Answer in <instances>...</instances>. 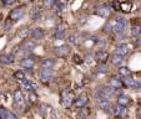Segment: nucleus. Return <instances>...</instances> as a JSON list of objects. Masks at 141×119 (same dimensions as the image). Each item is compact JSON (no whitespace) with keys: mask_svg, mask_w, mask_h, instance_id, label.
<instances>
[{"mask_svg":"<svg viewBox=\"0 0 141 119\" xmlns=\"http://www.w3.org/2000/svg\"><path fill=\"white\" fill-rule=\"evenodd\" d=\"M95 58L99 62H106L109 58V53L106 51H97L95 55Z\"/></svg>","mask_w":141,"mask_h":119,"instance_id":"f3484780","label":"nucleus"},{"mask_svg":"<svg viewBox=\"0 0 141 119\" xmlns=\"http://www.w3.org/2000/svg\"><path fill=\"white\" fill-rule=\"evenodd\" d=\"M113 114L115 117H118V118H125V115L127 114V109L126 107H122V106H116V107L113 108Z\"/></svg>","mask_w":141,"mask_h":119,"instance_id":"6e6552de","label":"nucleus"},{"mask_svg":"<svg viewBox=\"0 0 141 119\" xmlns=\"http://www.w3.org/2000/svg\"><path fill=\"white\" fill-rule=\"evenodd\" d=\"M34 65H35V61L33 58H24L23 61L20 62L21 67H25V68H28V69H31V68L34 67Z\"/></svg>","mask_w":141,"mask_h":119,"instance_id":"a211bd4d","label":"nucleus"},{"mask_svg":"<svg viewBox=\"0 0 141 119\" xmlns=\"http://www.w3.org/2000/svg\"><path fill=\"white\" fill-rule=\"evenodd\" d=\"M20 82H21V85H23V87H24V89H25V91L30 92V93H31V92H35V89H36V86H35L33 82L28 81L26 78L21 79Z\"/></svg>","mask_w":141,"mask_h":119,"instance_id":"9b49d317","label":"nucleus"},{"mask_svg":"<svg viewBox=\"0 0 141 119\" xmlns=\"http://www.w3.org/2000/svg\"><path fill=\"white\" fill-rule=\"evenodd\" d=\"M40 17H41V11H40L39 9H36V8H34V9H31L30 10V19L31 20H39Z\"/></svg>","mask_w":141,"mask_h":119,"instance_id":"4be33fe9","label":"nucleus"},{"mask_svg":"<svg viewBox=\"0 0 141 119\" xmlns=\"http://www.w3.org/2000/svg\"><path fill=\"white\" fill-rule=\"evenodd\" d=\"M5 119H17V117L15 115L14 113H11V112H9V110H6V117Z\"/></svg>","mask_w":141,"mask_h":119,"instance_id":"2f4dec72","label":"nucleus"},{"mask_svg":"<svg viewBox=\"0 0 141 119\" xmlns=\"http://www.w3.org/2000/svg\"><path fill=\"white\" fill-rule=\"evenodd\" d=\"M124 57H121V56H118V55H115L113 58V63L115 65V66H121L122 63H124V60H122Z\"/></svg>","mask_w":141,"mask_h":119,"instance_id":"bb28decb","label":"nucleus"},{"mask_svg":"<svg viewBox=\"0 0 141 119\" xmlns=\"http://www.w3.org/2000/svg\"><path fill=\"white\" fill-rule=\"evenodd\" d=\"M14 76H15V78H16V79H19V81H21V79H24V78H25V74H24V72H23V71H16Z\"/></svg>","mask_w":141,"mask_h":119,"instance_id":"c756f323","label":"nucleus"},{"mask_svg":"<svg viewBox=\"0 0 141 119\" xmlns=\"http://www.w3.org/2000/svg\"><path fill=\"white\" fill-rule=\"evenodd\" d=\"M24 35H25V36H26V35H28V31H26V30H25V29H24L23 31H21V32H20V34H19V36H20V37H23Z\"/></svg>","mask_w":141,"mask_h":119,"instance_id":"e433bc0d","label":"nucleus"},{"mask_svg":"<svg viewBox=\"0 0 141 119\" xmlns=\"http://www.w3.org/2000/svg\"><path fill=\"white\" fill-rule=\"evenodd\" d=\"M69 52H70V46L69 45H61L55 47V53L59 56H66Z\"/></svg>","mask_w":141,"mask_h":119,"instance_id":"f8f14e48","label":"nucleus"},{"mask_svg":"<svg viewBox=\"0 0 141 119\" xmlns=\"http://www.w3.org/2000/svg\"><path fill=\"white\" fill-rule=\"evenodd\" d=\"M44 36H45V32H44L43 29H40V27H36L31 31V37H33V40H35V41L43 40L44 39Z\"/></svg>","mask_w":141,"mask_h":119,"instance_id":"9d476101","label":"nucleus"},{"mask_svg":"<svg viewBox=\"0 0 141 119\" xmlns=\"http://www.w3.org/2000/svg\"><path fill=\"white\" fill-rule=\"evenodd\" d=\"M24 14H25L24 8H16V9L11 10V12H10L9 17H10L11 20H14V21H17V20H20V19L24 16Z\"/></svg>","mask_w":141,"mask_h":119,"instance_id":"423d86ee","label":"nucleus"},{"mask_svg":"<svg viewBox=\"0 0 141 119\" xmlns=\"http://www.w3.org/2000/svg\"><path fill=\"white\" fill-rule=\"evenodd\" d=\"M36 101V96L34 94V92H31L30 93V102H35Z\"/></svg>","mask_w":141,"mask_h":119,"instance_id":"c9c22d12","label":"nucleus"},{"mask_svg":"<svg viewBox=\"0 0 141 119\" xmlns=\"http://www.w3.org/2000/svg\"><path fill=\"white\" fill-rule=\"evenodd\" d=\"M14 101H15V103L16 104H19V106H21L24 103V94L21 91H16L15 92V94H14Z\"/></svg>","mask_w":141,"mask_h":119,"instance_id":"aec40b11","label":"nucleus"},{"mask_svg":"<svg viewBox=\"0 0 141 119\" xmlns=\"http://www.w3.org/2000/svg\"><path fill=\"white\" fill-rule=\"evenodd\" d=\"M132 9V5L130 3H124V4H120V10L124 12H130Z\"/></svg>","mask_w":141,"mask_h":119,"instance_id":"a878e982","label":"nucleus"},{"mask_svg":"<svg viewBox=\"0 0 141 119\" xmlns=\"http://www.w3.org/2000/svg\"><path fill=\"white\" fill-rule=\"evenodd\" d=\"M87 103H89V96L86 94V93H83V94H80L79 98L78 99H75V107L76 108H84L87 106Z\"/></svg>","mask_w":141,"mask_h":119,"instance_id":"39448f33","label":"nucleus"},{"mask_svg":"<svg viewBox=\"0 0 141 119\" xmlns=\"http://www.w3.org/2000/svg\"><path fill=\"white\" fill-rule=\"evenodd\" d=\"M74 99H75V96L71 91H65L62 93V99H61V103L62 106L65 108H70L73 106L74 103Z\"/></svg>","mask_w":141,"mask_h":119,"instance_id":"f03ea898","label":"nucleus"},{"mask_svg":"<svg viewBox=\"0 0 141 119\" xmlns=\"http://www.w3.org/2000/svg\"><path fill=\"white\" fill-rule=\"evenodd\" d=\"M119 73H120V76L121 77H131V71H130L129 67H120V69H119Z\"/></svg>","mask_w":141,"mask_h":119,"instance_id":"393cba45","label":"nucleus"},{"mask_svg":"<svg viewBox=\"0 0 141 119\" xmlns=\"http://www.w3.org/2000/svg\"><path fill=\"white\" fill-rule=\"evenodd\" d=\"M73 61L75 63H83V61H81V58H80V56L79 55H74V57H73Z\"/></svg>","mask_w":141,"mask_h":119,"instance_id":"72a5a7b5","label":"nucleus"},{"mask_svg":"<svg viewBox=\"0 0 141 119\" xmlns=\"http://www.w3.org/2000/svg\"><path fill=\"white\" fill-rule=\"evenodd\" d=\"M96 14H97V15H100V16H102V17H107V16H109V14H110V9H109L107 6L100 8V9H97V10H96Z\"/></svg>","mask_w":141,"mask_h":119,"instance_id":"b1692460","label":"nucleus"},{"mask_svg":"<svg viewBox=\"0 0 141 119\" xmlns=\"http://www.w3.org/2000/svg\"><path fill=\"white\" fill-rule=\"evenodd\" d=\"M127 26V20L125 19V17H118L116 19V21L113 24V26H111V30H113L114 32H122L125 30V27Z\"/></svg>","mask_w":141,"mask_h":119,"instance_id":"f257e3e1","label":"nucleus"},{"mask_svg":"<svg viewBox=\"0 0 141 119\" xmlns=\"http://www.w3.org/2000/svg\"><path fill=\"white\" fill-rule=\"evenodd\" d=\"M14 61H15V57H14V55H11V53L4 55V56L0 57V62L3 63V65H10V63H13Z\"/></svg>","mask_w":141,"mask_h":119,"instance_id":"dca6fc26","label":"nucleus"},{"mask_svg":"<svg viewBox=\"0 0 141 119\" xmlns=\"http://www.w3.org/2000/svg\"><path fill=\"white\" fill-rule=\"evenodd\" d=\"M130 98L127 96H125V94H120L118 97V104L119 106H122V107H127L130 104Z\"/></svg>","mask_w":141,"mask_h":119,"instance_id":"2eb2a0df","label":"nucleus"},{"mask_svg":"<svg viewBox=\"0 0 141 119\" xmlns=\"http://www.w3.org/2000/svg\"><path fill=\"white\" fill-rule=\"evenodd\" d=\"M114 8H116L118 10H120V4H119V3H116V4L114 3Z\"/></svg>","mask_w":141,"mask_h":119,"instance_id":"58836bf2","label":"nucleus"},{"mask_svg":"<svg viewBox=\"0 0 141 119\" xmlns=\"http://www.w3.org/2000/svg\"><path fill=\"white\" fill-rule=\"evenodd\" d=\"M69 41H70V44H73V45H79L80 44V40H79V36H78V35H70V36H69Z\"/></svg>","mask_w":141,"mask_h":119,"instance_id":"cd10ccee","label":"nucleus"},{"mask_svg":"<svg viewBox=\"0 0 141 119\" xmlns=\"http://www.w3.org/2000/svg\"><path fill=\"white\" fill-rule=\"evenodd\" d=\"M35 46H36V44L34 41H25L21 48H23L24 52H31L33 50H35Z\"/></svg>","mask_w":141,"mask_h":119,"instance_id":"4468645a","label":"nucleus"},{"mask_svg":"<svg viewBox=\"0 0 141 119\" xmlns=\"http://www.w3.org/2000/svg\"><path fill=\"white\" fill-rule=\"evenodd\" d=\"M39 77L43 82L48 83V82H51V81L54 79V72H52L51 68H43V69L40 71Z\"/></svg>","mask_w":141,"mask_h":119,"instance_id":"7ed1b4c3","label":"nucleus"},{"mask_svg":"<svg viewBox=\"0 0 141 119\" xmlns=\"http://www.w3.org/2000/svg\"><path fill=\"white\" fill-rule=\"evenodd\" d=\"M100 107H101L102 110L110 112V109H111V103H110L109 99H100Z\"/></svg>","mask_w":141,"mask_h":119,"instance_id":"412c9836","label":"nucleus"},{"mask_svg":"<svg viewBox=\"0 0 141 119\" xmlns=\"http://www.w3.org/2000/svg\"><path fill=\"white\" fill-rule=\"evenodd\" d=\"M6 117V109L4 107L0 108V119H5Z\"/></svg>","mask_w":141,"mask_h":119,"instance_id":"473e14b6","label":"nucleus"},{"mask_svg":"<svg viewBox=\"0 0 141 119\" xmlns=\"http://www.w3.org/2000/svg\"><path fill=\"white\" fill-rule=\"evenodd\" d=\"M56 10H57V14H61V12L64 11V5H62V4L57 5L56 6Z\"/></svg>","mask_w":141,"mask_h":119,"instance_id":"f704fd0d","label":"nucleus"},{"mask_svg":"<svg viewBox=\"0 0 141 119\" xmlns=\"http://www.w3.org/2000/svg\"><path fill=\"white\" fill-rule=\"evenodd\" d=\"M99 73H106L107 71H109V67H107L106 65H101V66H99L97 69H96Z\"/></svg>","mask_w":141,"mask_h":119,"instance_id":"c85d7f7f","label":"nucleus"},{"mask_svg":"<svg viewBox=\"0 0 141 119\" xmlns=\"http://www.w3.org/2000/svg\"><path fill=\"white\" fill-rule=\"evenodd\" d=\"M3 1H5V0H3Z\"/></svg>","mask_w":141,"mask_h":119,"instance_id":"ea45409f","label":"nucleus"},{"mask_svg":"<svg viewBox=\"0 0 141 119\" xmlns=\"http://www.w3.org/2000/svg\"><path fill=\"white\" fill-rule=\"evenodd\" d=\"M55 63H56V61L55 60H52V58H45V60H43L41 61V67L43 68H52L54 66H55Z\"/></svg>","mask_w":141,"mask_h":119,"instance_id":"6ab92c4d","label":"nucleus"},{"mask_svg":"<svg viewBox=\"0 0 141 119\" xmlns=\"http://www.w3.org/2000/svg\"><path fill=\"white\" fill-rule=\"evenodd\" d=\"M90 114V109L84 107L83 109H80V112L78 113V119H86Z\"/></svg>","mask_w":141,"mask_h":119,"instance_id":"5701e85b","label":"nucleus"},{"mask_svg":"<svg viewBox=\"0 0 141 119\" xmlns=\"http://www.w3.org/2000/svg\"><path fill=\"white\" fill-rule=\"evenodd\" d=\"M4 3H5V5H10V4H13V3H14V0H5Z\"/></svg>","mask_w":141,"mask_h":119,"instance_id":"4c0bfd02","label":"nucleus"},{"mask_svg":"<svg viewBox=\"0 0 141 119\" xmlns=\"http://www.w3.org/2000/svg\"><path fill=\"white\" fill-rule=\"evenodd\" d=\"M110 86H111V88H113L114 91H118V89H121L124 87V83L118 77H114V78L110 79Z\"/></svg>","mask_w":141,"mask_h":119,"instance_id":"ddd939ff","label":"nucleus"},{"mask_svg":"<svg viewBox=\"0 0 141 119\" xmlns=\"http://www.w3.org/2000/svg\"><path fill=\"white\" fill-rule=\"evenodd\" d=\"M65 35H66V25L65 24H59L56 26V30H55V39H59L61 40L65 37Z\"/></svg>","mask_w":141,"mask_h":119,"instance_id":"0eeeda50","label":"nucleus"},{"mask_svg":"<svg viewBox=\"0 0 141 119\" xmlns=\"http://www.w3.org/2000/svg\"><path fill=\"white\" fill-rule=\"evenodd\" d=\"M131 35L134 36V37H137V36H140V27L139 26H136V27H132V30H131Z\"/></svg>","mask_w":141,"mask_h":119,"instance_id":"7c9ffc66","label":"nucleus"},{"mask_svg":"<svg viewBox=\"0 0 141 119\" xmlns=\"http://www.w3.org/2000/svg\"><path fill=\"white\" fill-rule=\"evenodd\" d=\"M129 53H130V46L127 44H122V45L118 46V48L115 51V55L121 56V57H125L126 55H129Z\"/></svg>","mask_w":141,"mask_h":119,"instance_id":"1a4fd4ad","label":"nucleus"},{"mask_svg":"<svg viewBox=\"0 0 141 119\" xmlns=\"http://www.w3.org/2000/svg\"><path fill=\"white\" fill-rule=\"evenodd\" d=\"M122 83H124V86L130 87V88H132V89H140V82H139L137 79L131 78V77H125L124 81H122Z\"/></svg>","mask_w":141,"mask_h":119,"instance_id":"20e7f679","label":"nucleus"}]
</instances>
